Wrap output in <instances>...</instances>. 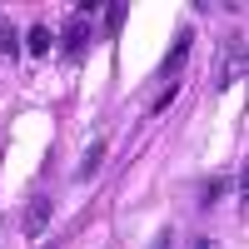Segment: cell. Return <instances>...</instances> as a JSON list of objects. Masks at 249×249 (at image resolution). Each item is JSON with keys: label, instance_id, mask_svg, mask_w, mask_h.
Returning <instances> with one entry per match:
<instances>
[{"label": "cell", "instance_id": "7a4b0ae2", "mask_svg": "<svg viewBox=\"0 0 249 249\" xmlns=\"http://www.w3.org/2000/svg\"><path fill=\"white\" fill-rule=\"evenodd\" d=\"M190 45H195V30H190V25H179V30H175V40H170V50H164L160 75H175V70L184 65V55H190Z\"/></svg>", "mask_w": 249, "mask_h": 249}, {"label": "cell", "instance_id": "ba28073f", "mask_svg": "<svg viewBox=\"0 0 249 249\" xmlns=\"http://www.w3.org/2000/svg\"><path fill=\"white\" fill-rule=\"evenodd\" d=\"M170 244H175V234H170V230H160V234H155V244H150V249H170Z\"/></svg>", "mask_w": 249, "mask_h": 249}, {"label": "cell", "instance_id": "6da1fadb", "mask_svg": "<svg viewBox=\"0 0 249 249\" xmlns=\"http://www.w3.org/2000/svg\"><path fill=\"white\" fill-rule=\"evenodd\" d=\"M50 210H55V204H50V195H35V199L25 204V219H20V230H25L30 239H35V234H45V224H50Z\"/></svg>", "mask_w": 249, "mask_h": 249}, {"label": "cell", "instance_id": "3957f363", "mask_svg": "<svg viewBox=\"0 0 249 249\" xmlns=\"http://www.w3.org/2000/svg\"><path fill=\"white\" fill-rule=\"evenodd\" d=\"M100 160H105V140H90V150L80 155V164H75V179H95Z\"/></svg>", "mask_w": 249, "mask_h": 249}, {"label": "cell", "instance_id": "9c48e42d", "mask_svg": "<svg viewBox=\"0 0 249 249\" xmlns=\"http://www.w3.org/2000/svg\"><path fill=\"white\" fill-rule=\"evenodd\" d=\"M190 249H219V244H214V239H195Z\"/></svg>", "mask_w": 249, "mask_h": 249}, {"label": "cell", "instance_id": "5b68a950", "mask_svg": "<svg viewBox=\"0 0 249 249\" xmlns=\"http://www.w3.org/2000/svg\"><path fill=\"white\" fill-rule=\"evenodd\" d=\"M239 55H244V45H239V40H234V50H230V55H224V60H230V65H224V70H219V90H230V85H234V80L244 75V60H239Z\"/></svg>", "mask_w": 249, "mask_h": 249}, {"label": "cell", "instance_id": "8992f818", "mask_svg": "<svg viewBox=\"0 0 249 249\" xmlns=\"http://www.w3.org/2000/svg\"><path fill=\"white\" fill-rule=\"evenodd\" d=\"M0 55H5V60L20 55V40H15V30H10V20H5V15H0Z\"/></svg>", "mask_w": 249, "mask_h": 249}, {"label": "cell", "instance_id": "277c9868", "mask_svg": "<svg viewBox=\"0 0 249 249\" xmlns=\"http://www.w3.org/2000/svg\"><path fill=\"white\" fill-rule=\"evenodd\" d=\"M85 45H90V25H85V20H70V25H65V55H80Z\"/></svg>", "mask_w": 249, "mask_h": 249}, {"label": "cell", "instance_id": "52a82bcc", "mask_svg": "<svg viewBox=\"0 0 249 249\" xmlns=\"http://www.w3.org/2000/svg\"><path fill=\"white\" fill-rule=\"evenodd\" d=\"M25 45H30V55H45V50H50V30H45V25H30Z\"/></svg>", "mask_w": 249, "mask_h": 249}]
</instances>
